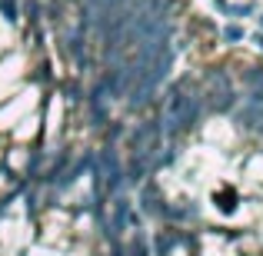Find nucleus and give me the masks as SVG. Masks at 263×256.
<instances>
[{"label": "nucleus", "instance_id": "nucleus-3", "mask_svg": "<svg viewBox=\"0 0 263 256\" xmlns=\"http://www.w3.org/2000/svg\"><path fill=\"white\" fill-rule=\"evenodd\" d=\"M223 40H230V44H240V40H243V27H227V30H223Z\"/></svg>", "mask_w": 263, "mask_h": 256}, {"label": "nucleus", "instance_id": "nucleus-2", "mask_svg": "<svg viewBox=\"0 0 263 256\" xmlns=\"http://www.w3.org/2000/svg\"><path fill=\"white\" fill-rule=\"evenodd\" d=\"M0 13H4L7 20H13V24H17V4H13V0H0Z\"/></svg>", "mask_w": 263, "mask_h": 256}, {"label": "nucleus", "instance_id": "nucleus-4", "mask_svg": "<svg viewBox=\"0 0 263 256\" xmlns=\"http://www.w3.org/2000/svg\"><path fill=\"white\" fill-rule=\"evenodd\" d=\"M130 256H147V246H143V240H134V243H130Z\"/></svg>", "mask_w": 263, "mask_h": 256}, {"label": "nucleus", "instance_id": "nucleus-1", "mask_svg": "<svg viewBox=\"0 0 263 256\" xmlns=\"http://www.w3.org/2000/svg\"><path fill=\"white\" fill-rule=\"evenodd\" d=\"M237 116H240V123H247L250 130H263V103H247Z\"/></svg>", "mask_w": 263, "mask_h": 256}, {"label": "nucleus", "instance_id": "nucleus-5", "mask_svg": "<svg viewBox=\"0 0 263 256\" xmlns=\"http://www.w3.org/2000/svg\"><path fill=\"white\" fill-rule=\"evenodd\" d=\"M253 44L260 47V53H263V33H257V37H253Z\"/></svg>", "mask_w": 263, "mask_h": 256}, {"label": "nucleus", "instance_id": "nucleus-6", "mask_svg": "<svg viewBox=\"0 0 263 256\" xmlns=\"http://www.w3.org/2000/svg\"><path fill=\"white\" fill-rule=\"evenodd\" d=\"M260 27H263V13H260Z\"/></svg>", "mask_w": 263, "mask_h": 256}]
</instances>
